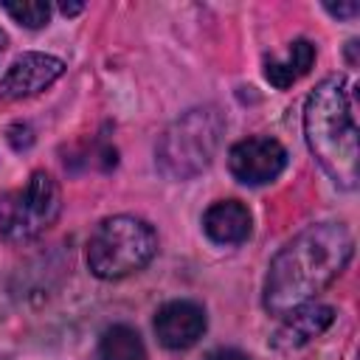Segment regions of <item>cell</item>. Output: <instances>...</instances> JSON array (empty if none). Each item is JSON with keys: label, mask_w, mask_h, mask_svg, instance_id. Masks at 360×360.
<instances>
[{"label": "cell", "mask_w": 360, "mask_h": 360, "mask_svg": "<svg viewBox=\"0 0 360 360\" xmlns=\"http://www.w3.org/2000/svg\"><path fill=\"white\" fill-rule=\"evenodd\" d=\"M0 8L25 28H42L51 20V6L42 0H22V3H0Z\"/></svg>", "instance_id": "obj_13"}, {"label": "cell", "mask_w": 360, "mask_h": 360, "mask_svg": "<svg viewBox=\"0 0 360 360\" xmlns=\"http://www.w3.org/2000/svg\"><path fill=\"white\" fill-rule=\"evenodd\" d=\"M202 360H250V357L245 352H239V349H214Z\"/></svg>", "instance_id": "obj_15"}, {"label": "cell", "mask_w": 360, "mask_h": 360, "mask_svg": "<svg viewBox=\"0 0 360 360\" xmlns=\"http://www.w3.org/2000/svg\"><path fill=\"white\" fill-rule=\"evenodd\" d=\"M312 62H315V45L309 39H295V42H290V51L284 59H267L264 62V79L273 87L287 90L301 76L309 73Z\"/></svg>", "instance_id": "obj_11"}, {"label": "cell", "mask_w": 360, "mask_h": 360, "mask_svg": "<svg viewBox=\"0 0 360 360\" xmlns=\"http://www.w3.org/2000/svg\"><path fill=\"white\" fill-rule=\"evenodd\" d=\"M158 253V233L155 228L129 214L107 217L96 225L87 242V267L96 278L112 281L143 270Z\"/></svg>", "instance_id": "obj_4"}, {"label": "cell", "mask_w": 360, "mask_h": 360, "mask_svg": "<svg viewBox=\"0 0 360 360\" xmlns=\"http://www.w3.org/2000/svg\"><path fill=\"white\" fill-rule=\"evenodd\" d=\"M287 166V149L270 135H253L231 146L228 169L245 186L273 183Z\"/></svg>", "instance_id": "obj_6"}, {"label": "cell", "mask_w": 360, "mask_h": 360, "mask_svg": "<svg viewBox=\"0 0 360 360\" xmlns=\"http://www.w3.org/2000/svg\"><path fill=\"white\" fill-rule=\"evenodd\" d=\"M335 321V309L329 304H318V301H309L292 312L284 315V323L276 329L273 335V346L278 352H290V349H298L304 343H309L312 338L323 335Z\"/></svg>", "instance_id": "obj_9"}, {"label": "cell", "mask_w": 360, "mask_h": 360, "mask_svg": "<svg viewBox=\"0 0 360 360\" xmlns=\"http://www.w3.org/2000/svg\"><path fill=\"white\" fill-rule=\"evenodd\" d=\"M354 239L343 222H318L295 233L270 262L262 290V304L270 315L315 301L352 262Z\"/></svg>", "instance_id": "obj_1"}, {"label": "cell", "mask_w": 360, "mask_h": 360, "mask_svg": "<svg viewBox=\"0 0 360 360\" xmlns=\"http://www.w3.org/2000/svg\"><path fill=\"white\" fill-rule=\"evenodd\" d=\"M354 84L343 76H326L304 104L307 146L321 169L340 188L357 186V112Z\"/></svg>", "instance_id": "obj_2"}, {"label": "cell", "mask_w": 360, "mask_h": 360, "mask_svg": "<svg viewBox=\"0 0 360 360\" xmlns=\"http://www.w3.org/2000/svg\"><path fill=\"white\" fill-rule=\"evenodd\" d=\"M96 357L98 360H146V346L132 326L115 323L101 332Z\"/></svg>", "instance_id": "obj_12"}, {"label": "cell", "mask_w": 360, "mask_h": 360, "mask_svg": "<svg viewBox=\"0 0 360 360\" xmlns=\"http://www.w3.org/2000/svg\"><path fill=\"white\" fill-rule=\"evenodd\" d=\"M62 211L59 183L48 172H34L25 186L0 194V236L8 242H28L45 233Z\"/></svg>", "instance_id": "obj_5"}, {"label": "cell", "mask_w": 360, "mask_h": 360, "mask_svg": "<svg viewBox=\"0 0 360 360\" xmlns=\"http://www.w3.org/2000/svg\"><path fill=\"white\" fill-rule=\"evenodd\" d=\"M225 135V115L214 107H194L172 121L155 146L158 172L169 180H191L202 174L219 152Z\"/></svg>", "instance_id": "obj_3"}, {"label": "cell", "mask_w": 360, "mask_h": 360, "mask_svg": "<svg viewBox=\"0 0 360 360\" xmlns=\"http://www.w3.org/2000/svg\"><path fill=\"white\" fill-rule=\"evenodd\" d=\"M323 8L332 14V17H354L357 11H360V6L357 3H323Z\"/></svg>", "instance_id": "obj_14"}, {"label": "cell", "mask_w": 360, "mask_h": 360, "mask_svg": "<svg viewBox=\"0 0 360 360\" xmlns=\"http://www.w3.org/2000/svg\"><path fill=\"white\" fill-rule=\"evenodd\" d=\"M205 326H208L205 309L197 301H186V298L163 304L155 315V335H158L160 346H166L172 352L194 346L202 338Z\"/></svg>", "instance_id": "obj_8"}, {"label": "cell", "mask_w": 360, "mask_h": 360, "mask_svg": "<svg viewBox=\"0 0 360 360\" xmlns=\"http://www.w3.org/2000/svg\"><path fill=\"white\" fill-rule=\"evenodd\" d=\"M82 8H84L82 3H62V6H59V11H62L65 17H70V14H79Z\"/></svg>", "instance_id": "obj_16"}, {"label": "cell", "mask_w": 360, "mask_h": 360, "mask_svg": "<svg viewBox=\"0 0 360 360\" xmlns=\"http://www.w3.org/2000/svg\"><path fill=\"white\" fill-rule=\"evenodd\" d=\"M62 73H65V62L59 56L39 53V51L20 53L8 65V70L0 76V98L3 101L31 98V96L48 90Z\"/></svg>", "instance_id": "obj_7"}, {"label": "cell", "mask_w": 360, "mask_h": 360, "mask_svg": "<svg viewBox=\"0 0 360 360\" xmlns=\"http://www.w3.org/2000/svg\"><path fill=\"white\" fill-rule=\"evenodd\" d=\"M3 51H6V34L0 31V53H3Z\"/></svg>", "instance_id": "obj_17"}, {"label": "cell", "mask_w": 360, "mask_h": 360, "mask_svg": "<svg viewBox=\"0 0 360 360\" xmlns=\"http://www.w3.org/2000/svg\"><path fill=\"white\" fill-rule=\"evenodd\" d=\"M253 217L239 200H219L205 208L202 231L214 245H242L250 236Z\"/></svg>", "instance_id": "obj_10"}]
</instances>
